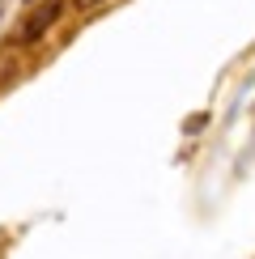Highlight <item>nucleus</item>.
<instances>
[{"mask_svg":"<svg viewBox=\"0 0 255 259\" xmlns=\"http://www.w3.org/2000/svg\"><path fill=\"white\" fill-rule=\"evenodd\" d=\"M26 5H38V0H26Z\"/></svg>","mask_w":255,"mask_h":259,"instance_id":"7ed1b4c3","label":"nucleus"},{"mask_svg":"<svg viewBox=\"0 0 255 259\" xmlns=\"http://www.w3.org/2000/svg\"><path fill=\"white\" fill-rule=\"evenodd\" d=\"M60 13H64V0H47L42 9H34V13H30L26 21H21V30H17V42H26V47H30V42H38V38H42V34H47V30L60 21Z\"/></svg>","mask_w":255,"mask_h":259,"instance_id":"f257e3e1","label":"nucleus"},{"mask_svg":"<svg viewBox=\"0 0 255 259\" xmlns=\"http://www.w3.org/2000/svg\"><path fill=\"white\" fill-rule=\"evenodd\" d=\"M72 5H77V9H81V13H94V9H102V5H106V0H72Z\"/></svg>","mask_w":255,"mask_h":259,"instance_id":"f03ea898","label":"nucleus"}]
</instances>
